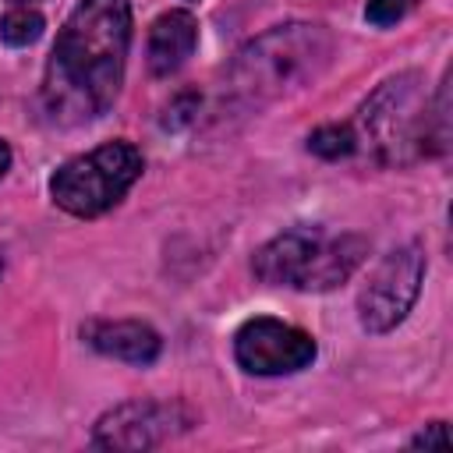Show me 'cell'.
<instances>
[{"label": "cell", "mask_w": 453, "mask_h": 453, "mask_svg": "<svg viewBox=\"0 0 453 453\" xmlns=\"http://www.w3.org/2000/svg\"><path fill=\"white\" fill-rule=\"evenodd\" d=\"M127 42V0H78L46 64V113L60 124H85L103 117L120 92Z\"/></svg>", "instance_id": "6da1fadb"}, {"label": "cell", "mask_w": 453, "mask_h": 453, "mask_svg": "<svg viewBox=\"0 0 453 453\" xmlns=\"http://www.w3.org/2000/svg\"><path fill=\"white\" fill-rule=\"evenodd\" d=\"M326 60L329 35L319 25H280L237 53L230 67V85L255 103L276 99L315 78Z\"/></svg>", "instance_id": "7a4b0ae2"}, {"label": "cell", "mask_w": 453, "mask_h": 453, "mask_svg": "<svg viewBox=\"0 0 453 453\" xmlns=\"http://www.w3.org/2000/svg\"><path fill=\"white\" fill-rule=\"evenodd\" d=\"M365 255V241L354 234L287 230L255 255V273L273 287L329 290L343 283Z\"/></svg>", "instance_id": "3957f363"}, {"label": "cell", "mask_w": 453, "mask_h": 453, "mask_svg": "<svg viewBox=\"0 0 453 453\" xmlns=\"http://www.w3.org/2000/svg\"><path fill=\"white\" fill-rule=\"evenodd\" d=\"M142 173V152L131 142H106L85 156L67 159L53 180V202L71 216H99L117 205Z\"/></svg>", "instance_id": "277c9868"}, {"label": "cell", "mask_w": 453, "mask_h": 453, "mask_svg": "<svg viewBox=\"0 0 453 453\" xmlns=\"http://www.w3.org/2000/svg\"><path fill=\"white\" fill-rule=\"evenodd\" d=\"M421 280H425V255L418 244H403L389 251L375 265V273L368 276L357 297L361 326L368 333H389L393 326H400L421 290Z\"/></svg>", "instance_id": "5b68a950"}, {"label": "cell", "mask_w": 453, "mask_h": 453, "mask_svg": "<svg viewBox=\"0 0 453 453\" xmlns=\"http://www.w3.org/2000/svg\"><path fill=\"white\" fill-rule=\"evenodd\" d=\"M361 124L382 159H403V149L414 145L425 127V103H421L418 74L386 81L365 106Z\"/></svg>", "instance_id": "8992f818"}, {"label": "cell", "mask_w": 453, "mask_h": 453, "mask_svg": "<svg viewBox=\"0 0 453 453\" xmlns=\"http://www.w3.org/2000/svg\"><path fill=\"white\" fill-rule=\"evenodd\" d=\"M234 357L251 375H290L315 361V340L280 319H251L234 336Z\"/></svg>", "instance_id": "52a82bcc"}, {"label": "cell", "mask_w": 453, "mask_h": 453, "mask_svg": "<svg viewBox=\"0 0 453 453\" xmlns=\"http://www.w3.org/2000/svg\"><path fill=\"white\" fill-rule=\"evenodd\" d=\"M191 418L177 403H156V400H131L113 411H106L92 432V446L103 449H149L177 432H184Z\"/></svg>", "instance_id": "ba28073f"}, {"label": "cell", "mask_w": 453, "mask_h": 453, "mask_svg": "<svg viewBox=\"0 0 453 453\" xmlns=\"http://www.w3.org/2000/svg\"><path fill=\"white\" fill-rule=\"evenodd\" d=\"M81 336L99 350V354H110V357H120V361H131V365H152L159 357V333L145 322H134V319H124V322H88L81 329Z\"/></svg>", "instance_id": "9c48e42d"}, {"label": "cell", "mask_w": 453, "mask_h": 453, "mask_svg": "<svg viewBox=\"0 0 453 453\" xmlns=\"http://www.w3.org/2000/svg\"><path fill=\"white\" fill-rule=\"evenodd\" d=\"M198 42V21L188 11H166L149 32V67L152 74H173Z\"/></svg>", "instance_id": "30bf717a"}, {"label": "cell", "mask_w": 453, "mask_h": 453, "mask_svg": "<svg viewBox=\"0 0 453 453\" xmlns=\"http://www.w3.org/2000/svg\"><path fill=\"white\" fill-rule=\"evenodd\" d=\"M0 35L11 46H28V42H35L42 35V14L25 7V4H18L14 11H7L0 18Z\"/></svg>", "instance_id": "8fae6325"}, {"label": "cell", "mask_w": 453, "mask_h": 453, "mask_svg": "<svg viewBox=\"0 0 453 453\" xmlns=\"http://www.w3.org/2000/svg\"><path fill=\"white\" fill-rule=\"evenodd\" d=\"M354 145H357L354 131H350V127H340V124H326V127L311 131V138H308V149H311L315 156H326V159L350 156Z\"/></svg>", "instance_id": "7c38bea8"}, {"label": "cell", "mask_w": 453, "mask_h": 453, "mask_svg": "<svg viewBox=\"0 0 453 453\" xmlns=\"http://www.w3.org/2000/svg\"><path fill=\"white\" fill-rule=\"evenodd\" d=\"M407 11V0H368L365 7V18L372 25H396Z\"/></svg>", "instance_id": "4fadbf2b"}, {"label": "cell", "mask_w": 453, "mask_h": 453, "mask_svg": "<svg viewBox=\"0 0 453 453\" xmlns=\"http://www.w3.org/2000/svg\"><path fill=\"white\" fill-rule=\"evenodd\" d=\"M411 446H446V425L442 421H435V425H428V432H421V435H414V442Z\"/></svg>", "instance_id": "5bb4252c"}, {"label": "cell", "mask_w": 453, "mask_h": 453, "mask_svg": "<svg viewBox=\"0 0 453 453\" xmlns=\"http://www.w3.org/2000/svg\"><path fill=\"white\" fill-rule=\"evenodd\" d=\"M7 163H11V149L0 142V177H4V170H7Z\"/></svg>", "instance_id": "9a60e30c"}, {"label": "cell", "mask_w": 453, "mask_h": 453, "mask_svg": "<svg viewBox=\"0 0 453 453\" xmlns=\"http://www.w3.org/2000/svg\"><path fill=\"white\" fill-rule=\"evenodd\" d=\"M14 4H28V0H14Z\"/></svg>", "instance_id": "2e32d148"}, {"label": "cell", "mask_w": 453, "mask_h": 453, "mask_svg": "<svg viewBox=\"0 0 453 453\" xmlns=\"http://www.w3.org/2000/svg\"><path fill=\"white\" fill-rule=\"evenodd\" d=\"M0 273H4V262H0Z\"/></svg>", "instance_id": "e0dca14e"}]
</instances>
